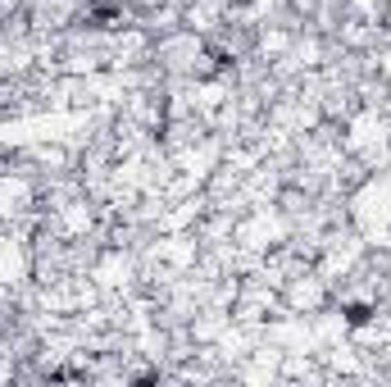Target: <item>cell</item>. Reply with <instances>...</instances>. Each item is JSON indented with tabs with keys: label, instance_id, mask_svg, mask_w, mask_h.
I'll return each mask as SVG.
<instances>
[{
	"label": "cell",
	"instance_id": "obj_1",
	"mask_svg": "<svg viewBox=\"0 0 391 387\" xmlns=\"http://www.w3.org/2000/svg\"><path fill=\"white\" fill-rule=\"evenodd\" d=\"M119 14H123V10L114 5V0H100V5H91V10H87V23H91V28H109Z\"/></svg>",
	"mask_w": 391,
	"mask_h": 387
},
{
	"label": "cell",
	"instance_id": "obj_2",
	"mask_svg": "<svg viewBox=\"0 0 391 387\" xmlns=\"http://www.w3.org/2000/svg\"><path fill=\"white\" fill-rule=\"evenodd\" d=\"M369 319H373V305H359V301H355V305H346V323H350V328H364Z\"/></svg>",
	"mask_w": 391,
	"mask_h": 387
}]
</instances>
